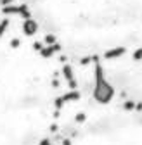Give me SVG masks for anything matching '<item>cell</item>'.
I'll list each match as a JSON object with an SVG mask.
<instances>
[{"mask_svg": "<svg viewBox=\"0 0 142 145\" xmlns=\"http://www.w3.org/2000/svg\"><path fill=\"white\" fill-rule=\"evenodd\" d=\"M64 145H142V111L114 97L94 102L73 121Z\"/></svg>", "mask_w": 142, "mask_h": 145, "instance_id": "cell-3", "label": "cell"}, {"mask_svg": "<svg viewBox=\"0 0 142 145\" xmlns=\"http://www.w3.org/2000/svg\"><path fill=\"white\" fill-rule=\"evenodd\" d=\"M37 31L73 61L142 50V0H23Z\"/></svg>", "mask_w": 142, "mask_h": 145, "instance_id": "cell-1", "label": "cell"}, {"mask_svg": "<svg viewBox=\"0 0 142 145\" xmlns=\"http://www.w3.org/2000/svg\"><path fill=\"white\" fill-rule=\"evenodd\" d=\"M59 112V76L47 52L0 31V145H45Z\"/></svg>", "mask_w": 142, "mask_h": 145, "instance_id": "cell-2", "label": "cell"}]
</instances>
